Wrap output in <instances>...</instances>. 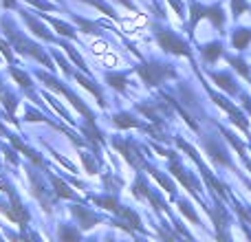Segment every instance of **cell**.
I'll list each match as a JSON object with an SVG mask.
<instances>
[{"label": "cell", "mask_w": 251, "mask_h": 242, "mask_svg": "<svg viewBox=\"0 0 251 242\" xmlns=\"http://www.w3.org/2000/svg\"><path fill=\"white\" fill-rule=\"evenodd\" d=\"M53 183H55V187H57V194H60V196H64V198H73V192H71L69 187H66L64 183L60 181V178H53Z\"/></svg>", "instance_id": "obj_16"}, {"label": "cell", "mask_w": 251, "mask_h": 242, "mask_svg": "<svg viewBox=\"0 0 251 242\" xmlns=\"http://www.w3.org/2000/svg\"><path fill=\"white\" fill-rule=\"evenodd\" d=\"M212 20L214 26H218V29H223L225 26V11H223V4H209L207 7V16Z\"/></svg>", "instance_id": "obj_6"}, {"label": "cell", "mask_w": 251, "mask_h": 242, "mask_svg": "<svg viewBox=\"0 0 251 242\" xmlns=\"http://www.w3.org/2000/svg\"><path fill=\"white\" fill-rule=\"evenodd\" d=\"M245 11H249V2L247 0H231V16L238 20Z\"/></svg>", "instance_id": "obj_9"}, {"label": "cell", "mask_w": 251, "mask_h": 242, "mask_svg": "<svg viewBox=\"0 0 251 242\" xmlns=\"http://www.w3.org/2000/svg\"><path fill=\"white\" fill-rule=\"evenodd\" d=\"M251 42V29H236L231 33V44L236 51H245Z\"/></svg>", "instance_id": "obj_4"}, {"label": "cell", "mask_w": 251, "mask_h": 242, "mask_svg": "<svg viewBox=\"0 0 251 242\" xmlns=\"http://www.w3.org/2000/svg\"><path fill=\"white\" fill-rule=\"evenodd\" d=\"M29 4H35V7H40V9H53V4L51 2H44V0H26Z\"/></svg>", "instance_id": "obj_21"}, {"label": "cell", "mask_w": 251, "mask_h": 242, "mask_svg": "<svg viewBox=\"0 0 251 242\" xmlns=\"http://www.w3.org/2000/svg\"><path fill=\"white\" fill-rule=\"evenodd\" d=\"M137 73L141 75L143 82H146L148 86H156V84H161L163 79L174 77V71L170 69V66H163V64H143L137 69Z\"/></svg>", "instance_id": "obj_1"}, {"label": "cell", "mask_w": 251, "mask_h": 242, "mask_svg": "<svg viewBox=\"0 0 251 242\" xmlns=\"http://www.w3.org/2000/svg\"><path fill=\"white\" fill-rule=\"evenodd\" d=\"M156 40H159L161 48H165L168 53H174V55H185L190 57V47L183 42L181 38L172 33V31H159L156 33Z\"/></svg>", "instance_id": "obj_2"}, {"label": "cell", "mask_w": 251, "mask_h": 242, "mask_svg": "<svg viewBox=\"0 0 251 242\" xmlns=\"http://www.w3.org/2000/svg\"><path fill=\"white\" fill-rule=\"evenodd\" d=\"M66 53H69V55H71V57H73V60H75V64H77V66H79V69H86V64H84V62H82V57H79V55H77V51H75V48H73V47H66Z\"/></svg>", "instance_id": "obj_20"}, {"label": "cell", "mask_w": 251, "mask_h": 242, "mask_svg": "<svg viewBox=\"0 0 251 242\" xmlns=\"http://www.w3.org/2000/svg\"><path fill=\"white\" fill-rule=\"evenodd\" d=\"M115 123L117 125H122V128H137L139 125V121L137 119H132L130 115H115Z\"/></svg>", "instance_id": "obj_10"}, {"label": "cell", "mask_w": 251, "mask_h": 242, "mask_svg": "<svg viewBox=\"0 0 251 242\" xmlns=\"http://www.w3.org/2000/svg\"><path fill=\"white\" fill-rule=\"evenodd\" d=\"M26 119L29 121H44V117L40 113H33V110H29V113H26Z\"/></svg>", "instance_id": "obj_23"}, {"label": "cell", "mask_w": 251, "mask_h": 242, "mask_svg": "<svg viewBox=\"0 0 251 242\" xmlns=\"http://www.w3.org/2000/svg\"><path fill=\"white\" fill-rule=\"evenodd\" d=\"M11 75L20 82V86H25V88H29L31 86V79H29V75H25L22 71H18V69H11Z\"/></svg>", "instance_id": "obj_14"}, {"label": "cell", "mask_w": 251, "mask_h": 242, "mask_svg": "<svg viewBox=\"0 0 251 242\" xmlns=\"http://www.w3.org/2000/svg\"><path fill=\"white\" fill-rule=\"evenodd\" d=\"M51 24L55 26V29L60 31L62 35H69V38H73V35H75V33H73V29H71L69 24H64V22H60V20H51Z\"/></svg>", "instance_id": "obj_15"}, {"label": "cell", "mask_w": 251, "mask_h": 242, "mask_svg": "<svg viewBox=\"0 0 251 242\" xmlns=\"http://www.w3.org/2000/svg\"><path fill=\"white\" fill-rule=\"evenodd\" d=\"M73 214L79 218V225L86 227V229H88V227H93L97 220H100V218H97L95 214L88 212V209H84V207H73Z\"/></svg>", "instance_id": "obj_7"}, {"label": "cell", "mask_w": 251, "mask_h": 242, "mask_svg": "<svg viewBox=\"0 0 251 242\" xmlns=\"http://www.w3.org/2000/svg\"><path fill=\"white\" fill-rule=\"evenodd\" d=\"M25 20L29 22V26L35 31V33L40 35V38H44V40H51V35H49L47 31H44V26H42V24H38V20H33V18H31V16H25Z\"/></svg>", "instance_id": "obj_11"}, {"label": "cell", "mask_w": 251, "mask_h": 242, "mask_svg": "<svg viewBox=\"0 0 251 242\" xmlns=\"http://www.w3.org/2000/svg\"><path fill=\"white\" fill-rule=\"evenodd\" d=\"M97 205H101V207L110 209V212H117V209H119L117 200H115V198H110V196H106V198H97Z\"/></svg>", "instance_id": "obj_13"}, {"label": "cell", "mask_w": 251, "mask_h": 242, "mask_svg": "<svg viewBox=\"0 0 251 242\" xmlns=\"http://www.w3.org/2000/svg\"><path fill=\"white\" fill-rule=\"evenodd\" d=\"M201 53H203L205 62L214 64V62H218V57L223 55V44L221 42H209V44H205V47L201 48Z\"/></svg>", "instance_id": "obj_5"}, {"label": "cell", "mask_w": 251, "mask_h": 242, "mask_svg": "<svg viewBox=\"0 0 251 242\" xmlns=\"http://www.w3.org/2000/svg\"><path fill=\"white\" fill-rule=\"evenodd\" d=\"M212 79L216 82L218 88H223V91H227L229 95H236L238 93V86H236V82L231 79L229 73H212Z\"/></svg>", "instance_id": "obj_3"}, {"label": "cell", "mask_w": 251, "mask_h": 242, "mask_svg": "<svg viewBox=\"0 0 251 242\" xmlns=\"http://www.w3.org/2000/svg\"><path fill=\"white\" fill-rule=\"evenodd\" d=\"M60 238H62V240H66V238L77 240L79 234H77V231H73V229H69V227H62V229H60Z\"/></svg>", "instance_id": "obj_19"}, {"label": "cell", "mask_w": 251, "mask_h": 242, "mask_svg": "<svg viewBox=\"0 0 251 242\" xmlns=\"http://www.w3.org/2000/svg\"><path fill=\"white\" fill-rule=\"evenodd\" d=\"M108 84L117 91H124L126 88V75H119V73H110L108 75Z\"/></svg>", "instance_id": "obj_12"}, {"label": "cell", "mask_w": 251, "mask_h": 242, "mask_svg": "<svg viewBox=\"0 0 251 242\" xmlns=\"http://www.w3.org/2000/svg\"><path fill=\"white\" fill-rule=\"evenodd\" d=\"M227 62H229V64H231V66H234V69H236V71H238V73H240V75H243V77H245V79H249V82H251V73H249L247 64H245V62H243V60H240V57H231V55H229V57H227Z\"/></svg>", "instance_id": "obj_8"}, {"label": "cell", "mask_w": 251, "mask_h": 242, "mask_svg": "<svg viewBox=\"0 0 251 242\" xmlns=\"http://www.w3.org/2000/svg\"><path fill=\"white\" fill-rule=\"evenodd\" d=\"M0 51L4 53V57H7V60H11V51H9V47L2 42V40H0Z\"/></svg>", "instance_id": "obj_24"}, {"label": "cell", "mask_w": 251, "mask_h": 242, "mask_svg": "<svg viewBox=\"0 0 251 242\" xmlns=\"http://www.w3.org/2000/svg\"><path fill=\"white\" fill-rule=\"evenodd\" d=\"M181 212L185 214V216L190 218L192 222H199V216H196V214H194V209L190 207V203H185V200H181Z\"/></svg>", "instance_id": "obj_17"}, {"label": "cell", "mask_w": 251, "mask_h": 242, "mask_svg": "<svg viewBox=\"0 0 251 242\" xmlns=\"http://www.w3.org/2000/svg\"><path fill=\"white\" fill-rule=\"evenodd\" d=\"M16 104H18V101L13 99V97L4 95V106H7V108H9V113H13V110H16Z\"/></svg>", "instance_id": "obj_22"}, {"label": "cell", "mask_w": 251, "mask_h": 242, "mask_svg": "<svg viewBox=\"0 0 251 242\" xmlns=\"http://www.w3.org/2000/svg\"><path fill=\"white\" fill-rule=\"evenodd\" d=\"M4 4L7 7H16V0H4Z\"/></svg>", "instance_id": "obj_25"}, {"label": "cell", "mask_w": 251, "mask_h": 242, "mask_svg": "<svg viewBox=\"0 0 251 242\" xmlns=\"http://www.w3.org/2000/svg\"><path fill=\"white\" fill-rule=\"evenodd\" d=\"M86 2H91V4H95L97 9H101V11L106 13V16H110V18H117V13L113 11V9L108 7V4H104V2H100V0H86Z\"/></svg>", "instance_id": "obj_18"}]
</instances>
